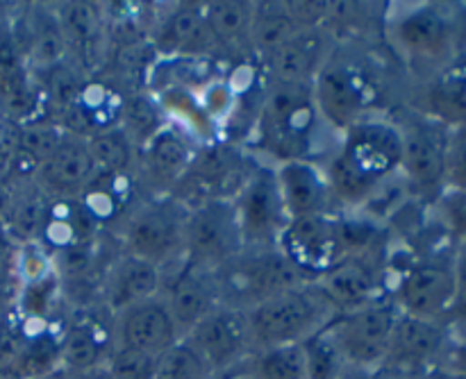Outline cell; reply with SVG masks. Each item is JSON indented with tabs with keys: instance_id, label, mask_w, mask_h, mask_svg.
Returning a JSON list of instances; mask_svg holds the SVG:
<instances>
[{
	"instance_id": "6da1fadb",
	"label": "cell",
	"mask_w": 466,
	"mask_h": 379,
	"mask_svg": "<svg viewBox=\"0 0 466 379\" xmlns=\"http://www.w3.org/2000/svg\"><path fill=\"white\" fill-rule=\"evenodd\" d=\"M382 94L385 86L380 71L362 53L353 50H330L312 82L319 116L339 135L371 116Z\"/></svg>"
},
{
	"instance_id": "7a4b0ae2",
	"label": "cell",
	"mask_w": 466,
	"mask_h": 379,
	"mask_svg": "<svg viewBox=\"0 0 466 379\" xmlns=\"http://www.w3.org/2000/svg\"><path fill=\"white\" fill-rule=\"evenodd\" d=\"M335 316V307L328 303L317 282L282 291L246 312L253 353L285 345H305L309 339L321 334Z\"/></svg>"
},
{
	"instance_id": "3957f363",
	"label": "cell",
	"mask_w": 466,
	"mask_h": 379,
	"mask_svg": "<svg viewBox=\"0 0 466 379\" xmlns=\"http://www.w3.org/2000/svg\"><path fill=\"white\" fill-rule=\"evenodd\" d=\"M321 123L314 105L312 85L268 82L258 109L259 148L276 159V164L309 159Z\"/></svg>"
},
{
	"instance_id": "277c9868",
	"label": "cell",
	"mask_w": 466,
	"mask_h": 379,
	"mask_svg": "<svg viewBox=\"0 0 466 379\" xmlns=\"http://www.w3.org/2000/svg\"><path fill=\"white\" fill-rule=\"evenodd\" d=\"M214 280L221 304L241 312L309 282L278 248L244 250L217 268Z\"/></svg>"
},
{
	"instance_id": "5b68a950",
	"label": "cell",
	"mask_w": 466,
	"mask_h": 379,
	"mask_svg": "<svg viewBox=\"0 0 466 379\" xmlns=\"http://www.w3.org/2000/svg\"><path fill=\"white\" fill-rule=\"evenodd\" d=\"M399 316L400 309L396 307L394 298L382 295L364 307L337 314L326 327V334L330 336L344 364L380 371L385 366L387 350H390Z\"/></svg>"
},
{
	"instance_id": "8992f818",
	"label": "cell",
	"mask_w": 466,
	"mask_h": 379,
	"mask_svg": "<svg viewBox=\"0 0 466 379\" xmlns=\"http://www.w3.org/2000/svg\"><path fill=\"white\" fill-rule=\"evenodd\" d=\"M189 207L173 195L141 203L123 223V248L132 257L167 268L180 262Z\"/></svg>"
},
{
	"instance_id": "52a82bcc",
	"label": "cell",
	"mask_w": 466,
	"mask_h": 379,
	"mask_svg": "<svg viewBox=\"0 0 466 379\" xmlns=\"http://www.w3.org/2000/svg\"><path fill=\"white\" fill-rule=\"evenodd\" d=\"M244 253L239 221L230 198H208L189 207L182 259L203 271H217Z\"/></svg>"
},
{
	"instance_id": "ba28073f",
	"label": "cell",
	"mask_w": 466,
	"mask_h": 379,
	"mask_svg": "<svg viewBox=\"0 0 466 379\" xmlns=\"http://www.w3.org/2000/svg\"><path fill=\"white\" fill-rule=\"evenodd\" d=\"M230 200L239 221L244 250L278 248L289 216L278 189L276 168L250 166Z\"/></svg>"
},
{
	"instance_id": "9c48e42d",
	"label": "cell",
	"mask_w": 466,
	"mask_h": 379,
	"mask_svg": "<svg viewBox=\"0 0 466 379\" xmlns=\"http://www.w3.org/2000/svg\"><path fill=\"white\" fill-rule=\"evenodd\" d=\"M403 139L396 121L369 116L341 132L335 157L373 189L400 173Z\"/></svg>"
},
{
	"instance_id": "30bf717a",
	"label": "cell",
	"mask_w": 466,
	"mask_h": 379,
	"mask_svg": "<svg viewBox=\"0 0 466 379\" xmlns=\"http://www.w3.org/2000/svg\"><path fill=\"white\" fill-rule=\"evenodd\" d=\"M391 45L412 66H428L432 73L453 57V18L440 5H417L396 14L387 25Z\"/></svg>"
},
{
	"instance_id": "8fae6325",
	"label": "cell",
	"mask_w": 466,
	"mask_h": 379,
	"mask_svg": "<svg viewBox=\"0 0 466 379\" xmlns=\"http://www.w3.org/2000/svg\"><path fill=\"white\" fill-rule=\"evenodd\" d=\"M278 250L309 282H317L341 259L349 257L344 232H341V216L335 212H326L289 218L278 241Z\"/></svg>"
},
{
	"instance_id": "7c38bea8",
	"label": "cell",
	"mask_w": 466,
	"mask_h": 379,
	"mask_svg": "<svg viewBox=\"0 0 466 379\" xmlns=\"http://www.w3.org/2000/svg\"><path fill=\"white\" fill-rule=\"evenodd\" d=\"M455 294H458V264L446 259H423L405 271L391 298L400 314L446 323L453 309Z\"/></svg>"
},
{
	"instance_id": "4fadbf2b",
	"label": "cell",
	"mask_w": 466,
	"mask_h": 379,
	"mask_svg": "<svg viewBox=\"0 0 466 379\" xmlns=\"http://www.w3.org/2000/svg\"><path fill=\"white\" fill-rule=\"evenodd\" d=\"M187 344L208 364L212 375L232 371L253 354L248 318L241 309L218 304L185 336Z\"/></svg>"
},
{
	"instance_id": "5bb4252c",
	"label": "cell",
	"mask_w": 466,
	"mask_h": 379,
	"mask_svg": "<svg viewBox=\"0 0 466 379\" xmlns=\"http://www.w3.org/2000/svg\"><path fill=\"white\" fill-rule=\"evenodd\" d=\"M403 139L400 173L419 191H435L444 186L446 150L451 130L423 114L396 121Z\"/></svg>"
},
{
	"instance_id": "9a60e30c",
	"label": "cell",
	"mask_w": 466,
	"mask_h": 379,
	"mask_svg": "<svg viewBox=\"0 0 466 379\" xmlns=\"http://www.w3.org/2000/svg\"><path fill=\"white\" fill-rule=\"evenodd\" d=\"M385 257L382 245L364 250V253L349 254L341 259L332 271L319 277L317 286L323 291L328 303L337 314L364 307L385 294Z\"/></svg>"
},
{
	"instance_id": "2e32d148",
	"label": "cell",
	"mask_w": 466,
	"mask_h": 379,
	"mask_svg": "<svg viewBox=\"0 0 466 379\" xmlns=\"http://www.w3.org/2000/svg\"><path fill=\"white\" fill-rule=\"evenodd\" d=\"M451 341H453V330L444 321H428V318L400 314L382 368L437 373L444 362Z\"/></svg>"
},
{
	"instance_id": "e0dca14e",
	"label": "cell",
	"mask_w": 466,
	"mask_h": 379,
	"mask_svg": "<svg viewBox=\"0 0 466 379\" xmlns=\"http://www.w3.org/2000/svg\"><path fill=\"white\" fill-rule=\"evenodd\" d=\"M162 275L164 280L159 298L164 300L177 332L185 339L196 323L203 321L212 309L221 304L217 280H214L212 271L191 266L185 259L180 262V268H176L173 273L162 271Z\"/></svg>"
},
{
	"instance_id": "ac0fdd59",
	"label": "cell",
	"mask_w": 466,
	"mask_h": 379,
	"mask_svg": "<svg viewBox=\"0 0 466 379\" xmlns=\"http://www.w3.org/2000/svg\"><path fill=\"white\" fill-rule=\"evenodd\" d=\"M98 177L86 139L68 135L59 148L36 168L35 182L50 200H80Z\"/></svg>"
},
{
	"instance_id": "d6986e66",
	"label": "cell",
	"mask_w": 466,
	"mask_h": 379,
	"mask_svg": "<svg viewBox=\"0 0 466 379\" xmlns=\"http://www.w3.org/2000/svg\"><path fill=\"white\" fill-rule=\"evenodd\" d=\"M200 145L182 127L164 123L144 145H141V175L157 191L171 194L194 166Z\"/></svg>"
},
{
	"instance_id": "ffe728a7",
	"label": "cell",
	"mask_w": 466,
	"mask_h": 379,
	"mask_svg": "<svg viewBox=\"0 0 466 379\" xmlns=\"http://www.w3.org/2000/svg\"><path fill=\"white\" fill-rule=\"evenodd\" d=\"M112 334L114 345L139 350L153 357H159L182 339L159 295L116 314L112 323Z\"/></svg>"
},
{
	"instance_id": "44dd1931",
	"label": "cell",
	"mask_w": 466,
	"mask_h": 379,
	"mask_svg": "<svg viewBox=\"0 0 466 379\" xmlns=\"http://www.w3.org/2000/svg\"><path fill=\"white\" fill-rule=\"evenodd\" d=\"M162 268L123 253L105 273V282L100 286L103 307L114 318L132 304L157 298L162 294Z\"/></svg>"
},
{
	"instance_id": "7402d4cb",
	"label": "cell",
	"mask_w": 466,
	"mask_h": 379,
	"mask_svg": "<svg viewBox=\"0 0 466 379\" xmlns=\"http://www.w3.org/2000/svg\"><path fill=\"white\" fill-rule=\"evenodd\" d=\"M276 180L287 216L300 218L332 212V195L326 173L314 159H291L276 164Z\"/></svg>"
},
{
	"instance_id": "603a6c76",
	"label": "cell",
	"mask_w": 466,
	"mask_h": 379,
	"mask_svg": "<svg viewBox=\"0 0 466 379\" xmlns=\"http://www.w3.org/2000/svg\"><path fill=\"white\" fill-rule=\"evenodd\" d=\"M328 57L326 32L323 30H303L291 36L287 44L273 50L264 57L268 82H282V85H312L319 68Z\"/></svg>"
},
{
	"instance_id": "cb8c5ba5",
	"label": "cell",
	"mask_w": 466,
	"mask_h": 379,
	"mask_svg": "<svg viewBox=\"0 0 466 379\" xmlns=\"http://www.w3.org/2000/svg\"><path fill=\"white\" fill-rule=\"evenodd\" d=\"M159 53L200 59L217 50L203 16V3H180L159 21L155 30Z\"/></svg>"
},
{
	"instance_id": "d4e9b609",
	"label": "cell",
	"mask_w": 466,
	"mask_h": 379,
	"mask_svg": "<svg viewBox=\"0 0 466 379\" xmlns=\"http://www.w3.org/2000/svg\"><path fill=\"white\" fill-rule=\"evenodd\" d=\"M423 116L444 127L466 125V57H455L437 68L421 95Z\"/></svg>"
},
{
	"instance_id": "484cf974",
	"label": "cell",
	"mask_w": 466,
	"mask_h": 379,
	"mask_svg": "<svg viewBox=\"0 0 466 379\" xmlns=\"http://www.w3.org/2000/svg\"><path fill=\"white\" fill-rule=\"evenodd\" d=\"M9 185H12V198L0 227L14 245L36 244L44 239L53 200L32 180L9 182Z\"/></svg>"
},
{
	"instance_id": "4316f807",
	"label": "cell",
	"mask_w": 466,
	"mask_h": 379,
	"mask_svg": "<svg viewBox=\"0 0 466 379\" xmlns=\"http://www.w3.org/2000/svg\"><path fill=\"white\" fill-rule=\"evenodd\" d=\"M114 350L112 330L105 332L94 321H71L59 336V366L66 373L103 366Z\"/></svg>"
},
{
	"instance_id": "83f0119b",
	"label": "cell",
	"mask_w": 466,
	"mask_h": 379,
	"mask_svg": "<svg viewBox=\"0 0 466 379\" xmlns=\"http://www.w3.org/2000/svg\"><path fill=\"white\" fill-rule=\"evenodd\" d=\"M66 130L55 118L44 116L16 127V155L7 182L32 180L36 168L59 148Z\"/></svg>"
},
{
	"instance_id": "f1b7e54d",
	"label": "cell",
	"mask_w": 466,
	"mask_h": 379,
	"mask_svg": "<svg viewBox=\"0 0 466 379\" xmlns=\"http://www.w3.org/2000/svg\"><path fill=\"white\" fill-rule=\"evenodd\" d=\"M203 16L217 50H232L239 45L250 48L248 35L253 25L255 3H246V0L203 3Z\"/></svg>"
},
{
	"instance_id": "f546056e",
	"label": "cell",
	"mask_w": 466,
	"mask_h": 379,
	"mask_svg": "<svg viewBox=\"0 0 466 379\" xmlns=\"http://www.w3.org/2000/svg\"><path fill=\"white\" fill-rule=\"evenodd\" d=\"M53 14L68 50L91 48L103 36L107 25L105 5L100 3H59L53 7Z\"/></svg>"
},
{
	"instance_id": "4dcf8cb0",
	"label": "cell",
	"mask_w": 466,
	"mask_h": 379,
	"mask_svg": "<svg viewBox=\"0 0 466 379\" xmlns=\"http://www.w3.org/2000/svg\"><path fill=\"white\" fill-rule=\"evenodd\" d=\"M299 32L303 30L291 21L289 14L282 7V3H255V16L253 25H250L248 45L250 50L262 55V59L267 55H271L276 48H280L282 44H287Z\"/></svg>"
},
{
	"instance_id": "1f68e13d",
	"label": "cell",
	"mask_w": 466,
	"mask_h": 379,
	"mask_svg": "<svg viewBox=\"0 0 466 379\" xmlns=\"http://www.w3.org/2000/svg\"><path fill=\"white\" fill-rule=\"evenodd\" d=\"M86 144H89L98 175H127L130 168L135 166V141L123 130L121 123L89 136Z\"/></svg>"
},
{
	"instance_id": "d6a6232c",
	"label": "cell",
	"mask_w": 466,
	"mask_h": 379,
	"mask_svg": "<svg viewBox=\"0 0 466 379\" xmlns=\"http://www.w3.org/2000/svg\"><path fill=\"white\" fill-rule=\"evenodd\" d=\"M248 379H308L303 345H285L253 353L246 362Z\"/></svg>"
},
{
	"instance_id": "836d02e7",
	"label": "cell",
	"mask_w": 466,
	"mask_h": 379,
	"mask_svg": "<svg viewBox=\"0 0 466 379\" xmlns=\"http://www.w3.org/2000/svg\"><path fill=\"white\" fill-rule=\"evenodd\" d=\"M208 364L196 354V350L185 339L162 353L155 364L153 379H212Z\"/></svg>"
},
{
	"instance_id": "e575fe53",
	"label": "cell",
	"mask_w": 466,
	"mask_h": 379,
	"mask_svg": "<svg viewBox=\"0 0 466 379\" xmlns=\"http://www.w3.org/2000/svg\"><path fill=\"white\" fill-rule=\"evenodd\" d=\"M59 294H62V280L57 277V273H53V275L44 277V280L21 286L18 304H21V312L30 321H46L53 314Z\"/></svg>"
},
{
	"instance_id": "d590c367",
	"label": "cell",
	"mask_w": 466,
	"mask_h": 379,
	"mask_svg": "<svg viewBox=\"0 0 466 379\" xmlns=\"http://www.w3.org/2000/svg\"><path fill=\"white\" fill-rule=\"evenodd\" d=\"M12 268L18 284H32V282H39L44 280V277L53 275V254H50V250L46 248L41 241H36V244L16 245V248H14Z\"/></svg>"
},
{
	"instance_id": "8d00e7d4",
	"label": "cell",
	"mask_w": 466,
	"mask_h": 379,
	"mask_svg": "<svg viewBox=\"0 0 466 379\" xmlns=\"http://www.w3.org/2000/svg\"><path fill=\"white\" fill-rule=\"evenodd\" d=\"M30 75L25 66V55H23L21 44L12 30V23H0V94L12 89L21 80Z\"/></svg>"
},
{
	"instance_id": "74e56055",
	"label": "cell",
	"mask_w": 466,
	"mask_h": 379,
	"mask_svg": "<svg viewBox=\"0 0 466 379\" xmlns=\"http://www.w3.org/2000/svg\"><path fill=\"white\" fill-rule=\"evenodd\" d=\"M303 348L305 359H308V379H335L344 366V359L339 357L326 330L309 339Z\"/></svg>"
},
{
	"instance_id": "f35d334b",
	"label": "cell",
	"mask_w": 466,
	"mask_h": 379,
	"mask_svg": "<svg viewBox=\"0 0 466 379\" xmlns=\"http://www.w3.org/2000/svg\"><path fill=\"white\" fill-rule=\"evenodd\" d=\"M155 364H157V357H153V354L114 345L105 366L114 379H153Z\"/></svg>"
},
{
	"instance_id": "ab89813d",
	"label": "cell",
	"mask_w": 466,
	"mask_h": 379,
	"mask_svg": "<svg viewBox=\"0 0 466 379\" xmlns=\"http://www.w3.org/2000/svg\"><path fill=\"white\" fill-rule=\"evenodd\" d=\"M444 185L453 194L466 195V125L453 127L449 135Z\"/></svg>"
},
{
	"instance_id": "60d3db41",
	"label": "cell",
	"mask_w": 466,
	"mask_h": 379,
	"mask_svg": "<svg viewBox=\"0 0 466 379\" xmlns=\"http://www.w3.org/2000/svg\"><path fill=\"white\" fill-rule=\"evenodd\" d=\"M285 12L300 30H323L332 18V0H287Z\"/></svg>"
},
{
	"instance_id": "b9f144b4",
	"label": "cell",
	"mask_w": 466,
	"mask_h": 379,
	"mask_svg": "<svg viewBox=\"0 0 466 379\" xmlns=\"http://www.w3.org/2000/svg\"><path fill=\"white\" fill-rule=\"evenodd\" d=\"M444 214L446 221H449L451 232L466 244V195L453 194V191H451V195L446 198L444 204Z\"/></svg>"
},
{
	"instance_id": "7bdbcfd3",
	"label": "cell",
	"mask_w": 466,
	"mask_h": 379,
	"mask_svg": "<svg viewBox=\"0 0 466 379\" xmlns=\"http://www.w3.org/2000/svg\"><path fill=\"white\" fill-rule=\"evenodd\" d=\"M446 325H460L466 334V257L458 262V294H455L453 309H451Z\"/></svg>"
},
{
	"instance_id": "ee69618b",
	"label": "cell",
	"mask_w": 466,
	"mask_h": 379,
	"mask_svg": "<svg viewBox=\"0 0 466 379\" xmlns=\"http://www.w3.org/2000/svg\"><path fill=\"white\" fill-rule=\"evenodd\" d=\"M441 373H458V375H466V334L455 336L451 341L446 357L440 366Z\"/></svg>"
},
{
	"instance_id": "f6af8a7d",
	"label": "cell",
	"mask_w": 466,
	"mask_h": 379,
	"mask_svg": "<svg viewBox=\"0 0 466 379\" xmlns=\"http://www.w3.org/2000/svg\"><path fill=\"white\" fill-rule=\"evenodd\" d=\"M378 379H437L435 373H412V371H391L382 368L378 371Z\"/></svg>"
},
{
	"instance_id": "bcb514c9",
	"label": "cell",
	"mask_w": 466,
	"mask_h": 379,
	"mask_svg": "<svg viewBox=\"0 0 466 379\" xmlns=\"http://www.w3.org/2000/svg\"><path fill=\"white\" fill-rule=\"evenodd\" d=\"M14 262V244L7 239V234L0 227V275L5 273V268H12Z\"/></svg>"
},
{
	"instance_id": "7dc6e473",
	"label": "cell",
	"mask_w": 466,
	"mask_h": 379,
	"mask_svg": "<svg viewBox=\"0 0 466 379\" xmlns=\"http://www.w3.org/2000/svg\"><path fill=\"white\" fill-rule=\"evenodd\" d=\"M335 379H378V371H369V368H358L344 364L341 371L335 375Z\"/></svg>"
},
{
	"instance_id": "c3c4849f",
	"label": "cell",
	"mask_w": 466,
	"mask_h": 379,
	"mask_svg": "<svg viewBox=\"0 0 466 379\" xmlns=\"http://www.w3.org/2000/svg\"><path fill=\"white\" fill-rule=\"evenodd\" d=\"M68 379H114L112 373L107 371V366H96L89 368V371H80V373H68Z\"/></svg>"
},
{
	"instance_id": "681fc988",
	"label": "cell",
	"mask_w": 466,
	"mask_h": 379,
	"mask_svg": "<svg viewBox=\"0 0 466 379\" xmlns=\"http://www.w3.org/2000/svg\"><path fill=\"white\" fill-rule=\"evenodd\" d=\"M248 362V359H246ZM246 362L239 364L237 368H232V371L228 373H221V375H214L212 379H248V371H246Z\"/></svg>"
},
{
	"instance_id": "f907efd6",
	"label": "cell",
	"mask_w": 466,
	"mask_h": 379,
	"mask_svg": "<svg viewBox=\"0 0 466 379\" xmlns=\"http://www.w3.org/2000/svg\"><path fill=\"white\" fill-rule=\"evenodd\" d=\"M25 379H68V373L64 371L62 366H57V368H53V371L39 373V375H32V377H25Z\"/></svg>"
},
{
	"instance_id": "816d5d0a",
	"label": "cell",
	"mask_w": 466,
	"mask_h": 379,
	"mask_svg": "<svg viewBox=\"0 0 466 379\" xmlns=\"http://www.w3.org/2000/svg\"><path fill=\"white\" fill-rule=\"evenodd\" d=\"M435 375H437V379H466V375H458V373H441V371H437Z\"/></svg>"
},
{
	"instance_id": "f5cc1de1",
	"label": "cell",
	"mask_w": 466,
	"mask_h": 379,
	"mask_svg": "<svg viewBox=\"0 0 466 379\" xmlns=\"http://www.w3.org/2000/svg\"><path fill=\"white\" fill-rule=\"evenodd\" d=\"M5 9H7V5H3V3H0V23H3V21H7V18H9V14H5Z\"/></svg>"
}]
</instances>
